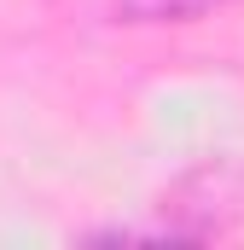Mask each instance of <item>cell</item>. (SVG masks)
<instances>
[{"label":"cell","instance_id":"cell-1","mask_svg":"<svg viewBox=\"0 0 244 250\" xmlns=\"http://www.w3.org/2000/svg\"><path fill=\"white\" fill-rule=\"evenodd\" d=\"M122 23H192L221 0H111Z\"/></svg>","mask_w":244,"mask_h":250}]
</instances>
